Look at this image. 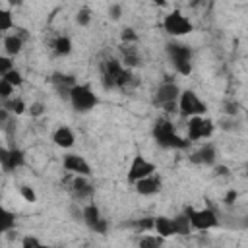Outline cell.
Segmentation results:
<instances>
[{
  "mask_svg": "<svg viewBox=\"0 0 248 248\" xmlns=\"http://www.w3.org/2000/svg\"><path fill=\"white\" fill-rule=\"evenodd\" d=\"M103 87L105 89H124L132 81V70L122 64L118 58H107L101 68Z\"/></svg>",
  "mask_w": 248,
  "mask_h": 248,
  "instance_id": "obj_1",
  "label": "cell"
},
{
  "mask_svg": "<svg viewBox=\"0 0 248 248\" xmlns=\"http://www.w3.org/2000/svg\"><path fill=\"white\" fill-rule=\"evenodd\" d=\"M153 140L163 149H186L188 143H190V140L182 138L174 130L172 122L167 120V118H159L155 122V126H153Z\"/></svg>",
  "mask_w": 248,
  "mask_h": 248,
  "instance_id": "obj_2",
  "label": "cell"
},
{
  "mask_svg": "<svg viewBox=\"0 0 248 248\" xmlns=\"http://www.w3.org/2000/svg\"><path fill=\"white\" fill-rule=\"evenodd\" d=\"M167 56H169V62L176 74L190 76V72H192V48L188 45L178 43V41L169 43L167 45Z\"/></svg>",
  "mask_w": 248,
  "mask_h": 248,
  "instance_id": "obj_3",
  "label": "cell"
},
{
  "mask_svg": "<svg viewBox=\"0 0 248 248\" xmlns=\"http://www.w3.org/2000/svg\"><path fill=\"white\" fill-rule=\"evenodd\" d=\"M68 101L76 112H89L99 105V97L89 83H76L70 89Z\"/></svg>",
  "mask_w": 248,
  "mask_h": 248,
  "instance_id": "obj_4",
  "label": "cell"
},
{
  "mask_svg": "<svg viewBox=\"0 0 248 248\" xmlns=\"http://www.w3.org/2000/svg\"><path fill=\"white\" fill-rule=\"evenodd\" d=\"M163 29L170 37H184L194 31V25L180 10H170L163 19Z\"/></svg>",
  "mask_w": 248,
  "mask_h": 248,
  "instance_id": "obj_5",
  "label": "cell"
},
{
  "mask_svg": "<svg viewBox=\"0 0 248 248\" xmlns=\"http://www.w3.org/2000/svg\"><path fill=\"white\" fill-rule=\"evenodd\" d=\"M207 110V105L203 99L198 97L196 91L192 89H186V91H180V97H178V112L182 116H198V114H205Z\"/></svg>",
  "mask_w": 248,
  "mask_h": 248,
  "instance_id": "obj_6",
  "label": "cell"
},
{
  "mask_svg": "<svg viewBox=\"0 0 248 248\" xmlns=\"http://www.w3.org/2000/svg\"><path fill=\"white\" fill-rule=\"evenodd\" d=\"M184 211L188 213L194 231H209V229H215V227L219 225L217 213H215V209H211V207H202V209L184 207Z\"/></svg>",
  "mask_w": 248,
  "mask_h": 248,
  "instance_id": "obj_7",
  "label": "cell"
},
{
  "mask_svg": "<svg viewBox=\"0 0 248 248\" xmlns=\"http://www.w3.org/2000/svg\"><path fill=\"white\" fill-rule=\"evenodd\" d=\"M178 97H180V87L172 81H165L157 87L155 103L161 105L165 110H174L178 108Z\"/></svg>",
  "mask_w": 248,
  "mask_h": 248,
  "instance_id": "obj_8",
  "label": "cell"
},
{
  "mask_svg": "<svg viewBox=\"0 0 248 248\" xmlns=\"http://www.w3.org/2000/svg\"><path fill=\"white\" fill-rule=\"evenodd\" d=\"M213 122L209 118H205L203 114L198 116H190L188 124H186V134L190 141H198V140H205L213 134Z\"/></svg>",
  "mask_w": 248,
  "mask_h": 248,
  "instance_id": "obj_9",
  "label": "cell"
},
{
  "mask_svg": "<svg viewBox=\"0 0 248 248\" xmlns=\"http://www.w3.org/2000/svg\"><path fill=\"white\" fill-rule=\"evenodd\" d=\"M155 170H157V169H155V163H153V161H149V159L143 157V155H136V157L132 159L130 167H128V182L136 184L138 180H141V178L153 174Z\"/></svg>",
  "mask_w": 248,
  "mask_h": 248,
  "instance_id": "obj_10",
  "label": "cell"
},
{
  "mask_svg": "<svg viewBox=\"0 0 248 248\" xmlns=\"http://www.w3.org/2000/svg\"><path fill=\"white\" fill-rule=\"evenodd\" d=\"M83 223H85L93 232H99V234H105L107 229H108L107 219L101 215V211H99V207H97L95 203L83 205Z\"/></svg>",
  "mask_w": 248,
  "mask_h": 248,
  "instance_id": "obj_11",
  "label": "cell"
},
{
  "mask_svg": "<svg viewBox=\"0 0 248 248\" xmlns=\"http://www.w3.org/2000/svg\"><path fill=\"white\" fill-rule=\"evenodd\" d=\"M0 165L4 169V172H12L19 167L25 165V155L21 149H8V147H2L0 149Z\"/></svg>",
  "mask_w": 248,
  "mask_h": 248,
  "instance_id": "obj_12",
  "label": "cell"
},
{
  "mask_svg": "<svg viewBox=\"0 0 248 248\" xmlns=\"http://www.w3.org/2000/svg\"><path fill=\"white\" fill-rule=\"evenodd\" d=\"M70 192L74 196V200L78 202H83V200H89L95 192L93 184L89 182V176H81V174H74L72 182H70Z\"/></svg>",
  "mask_w": 248,
  "mask_h": 248,
  "instance_id": "obj_13",
  "label": "cell"
},
{
  "mask_svg": "<svg viewBox=\"0 0 248 248\" xmlns=\"http://www.w3.org/2000/svg\"><path fill=\"white\" fill-rule=\"evenodd\" d=\"M190 161L200 167H211L217 161V149L213 143H202L196 151L190 153Z\"/></svg>",
  "mask_w": 248,
  "mask_h": 248,
  "instance_id": "obj_14",
  "label": "cell"
},
{
  "mask_svg": "<svg viewBox=\"0 0 248 248\" xmlns=\"http://www.w3.org/2000/svg\"><path fill=\"white\" fill-rule=\"evenodd\" d=\"M62 165H64V169H66L68 172H72V174L91 176V172H93V170H91V165L87 163V159L81 157V155H78V153H68V155L64 157Z\"/></svg>",
  "mask_w": 248,
  "mask_h": 248,
  "instance_id": "obj_15",
  "label": "cell"
},
{
  "mask_svg": "<svg viewBox=\"0 0 248 248\" xmlns=\"http://www.w3.org/2000/svg\"><path fill=\"white\" fill-rule=\"evenodd\" d=\"M134 188H136V192L140 196H155V194H159L163 190V178L157 172H153V174L138 180L134 184Z\"/></svg>",
  "mask_w": 248,
  "mask_h": 248,
  "instance_id": "obj_16",
  "label": "cell"
},
{
  "mask_svg": "<svg viewBox=\"0 0 248 248\" xmlns=\"http://www.w3.org/2000/svg\"><path fill=\"white\" fill-rule=\"evenodd\" d=\"M52 141H54V145H58L62 149H70L76 143V134L70 126H58L52 132Z\"/></svg>",
  "mask_w": 248,
  "mask_h": 248,
  "instance_id": "obj_17",
  "label": "cell"
},
{
  "mask_svg": "<svg viewBox=\"0 0 248 248\" xmlns=\"http://www.w3.org/2000/svg\"><path fill=\"white\" fill-rule=\"evenodd\" d=\"M136 43H122L120 45V54H122V64L124 66H128V68H134V66H138L140 64V52H138V48L134 46Z\"/></svg>",
  "mask_w": 248,
  "mask_h": 248,
  "instance_id": "obj_18",
  "label": "cell"
},
{
  "mask_svg": "<svg viewBox=\"0 0 248 248\" xmlns=\"http://www.w3.org/2000/svg\"><path fill=\"white\" fill-rule=\"evenodd\" d=\"M21 48H23V35L21 33H10L4 37V50L8 56L19 54Z\"/></svg>",
  "mask_w": 248,
  "mask_h": 248,
  "instance_id": "obj_19",
  "label": "cell"
},
{
  "mask_svg": "<svg viewBox=\"0 0 248 248\" xmlns=\"http://www.w3.org/2000/svg\"><path fill=\"white\" fill-rule=\"evenodd\" d=\"M153 231H155L157 234H161L163 238L174 236V223H172V217H165V215H159V217H155V223H153Z\"/></svg>",
  "mask_w": 248,
  "mask_h": 248,
  "instance_id": "obj_20",
  "label": "cell"
},
{
  "mask_svg": "<svg viewBox=\"0 0 248 248\" xmlns=\"http://www.w3.org/2000/svg\"><path fill=\"white\" fill-rule=\"evenodd\" d=\"M50 81H52V85L56 87V91H58L60 95H66V97L70 95V89L78 83L72 76H66V74H54Z\"/></svg>",
  "mask_w": 248,
  "mask_h": 248,
  "instance_id": "obj_21",
  "label": "cell"
},
{
  "mask_svg": "<svg viewBox=\"0 0 248 248\" xmlns=\"http://www.w3.org/2000/svg\"><path fill=\"white\" fill-rule=\"evenodd\" d=\"M172 223H174V234H178V236L190 234V231H194V229H192V223H190V217H188L186 211L174 215V217H172Z\"/></svg>",
  "mask_w": 248,
  "mask_h": 248,
  "instance_id": "obj_22",
  "label": "cell"
},
{
  "mask_svg": "<svg viewBox=\"0 0 248 248\" xmlns=\"http://www.w3.org/2000/svg\"><path fill=\"white\" fill-rule=\"evenodd\" d=\"M50 48H52V52H54L56 56H66V54L72 52V41H70V37H66V35H58V37L50 43Z\"/></svg>",
  "mask_w": 248,
  "mask_h": 248,
  "instance_id": "obj_23",
  "label": "cell"
},
{
  "mask_svg": "<svg viewBox=\"0 0 248 248\" xmlns=\"http://www.w3.org/2000/svg\"><path fill=\"white\" fill-rule=\"evenodd\" d=\"M14 229H16V213H12L8 209H2L0 211V231L6 234Z\"/></svg>",
  "mask_w": 248,
  "mask_h": 248,
  "instance_id": "obj_24",
  "label": "cell"
},
{
  "mask_svg": "<svg viewBox=\"0 0 248 248\" xmlns=\"http://www.w3.org/2000/svg\"><path fill=\"white\" fill-rule=\"evenodd\" d=\"M4 105V108H8L12 114H21V112H25V108H29L25 103H23V99H19V97H10V99H6V101H2Z\"/></svg>",
  "mask_w": 248,
  "mask_h": 248,
  "instance_id": "obj_25",
  "label": "cell"
},
{
  "mask_svg": "<svg viewBox=\"0 0 248 248\" xmlns=\"http://www.w3.org/2000/svg\"><path fill=\"white\" fill-rule=\"evenodd\" d=\"M16 27V21H14V16H12V10H8V8H4V10H0V31H10V29H14Z\"/></svg>",
  "mask_w": 248,
  "mask_h": 248,
  "instance_id": "obj_26",
  "label": "cell"
},
{
  "mask_svg": "<svg viewBox=\"0 0 248 248\" xmlns=\"http://www.w3.org/2000/svg\"><path fill=\"white\" fill-rule=\"evenodd\" d=\"M91 17H93V12H91L87 6H83V8H79V10L76 12V23H78L79 27H87V25L91 23Z\"/></svg>",
  "mask_w": 248,
  "mask_h": 248,
  "instance_id": "obj_27",
  "label": "cell"
},
{
  "mask_svg": "<svg viewBox=\"0 0 248 248\" xmlns=\"http://www.w3.org/2000/svg\"><path fill=\"white\" fill-rule=\"evenodd\" d=\"M2 79L10 81V83H12V85H14L16 89L23 85V76H21V72H19V70H16V68H12L10 72H6V74L2 76Z\"/></svg>",
  "mask_w": 248,
  "mask_h": 248,
  "instance_id": "obj_28",
  "label": "cell"
},
{
  "mask_svg": "<svg viewBox=\"0 0 248 248\" xmlns=\"http://www.w3.org/2000/svg\"><path fill=\"white\" fill-rule=\"evenodd\" d=\"M165 242V238L161 236V234H149V236H141L140 238V246H145V248H157V246H161Z\"/></svg>",
  "mask_w": 248,
  "mask_h": 248,
  "instance_id": "obj_29",
  "label": "cell"
},
{
  "mask_svg": "<svg viewBox=\"0 0 248 248\" xmlns=\"http://www.w3.org/2000/svg\"><path fill=\"white\" fill-rule=\"evenodd\" d=\"M14 91H16V87H14L10 81L0 79V97H2V101H6V99H10V97H14Z\"/></svg>",
  "mask_w": 248,
  "mask_h": 248,
  "instance_id": "obj_30",
  "label": "cell"
},
{
  "mask_svg": "<svg viewBox=\"0 0 248 248\" xmlns=\"http://www.w3.org/2000/svg\"><path fill=\"white\" fill-rule=\"evenodd\" d=\"M19 192H21V196H23V200H25V202H31V203H33V202H37V194H35V190H33L31 186H21V190H19Z\"/></svg>",
  "mask_w": 248,
  "mask_h": 248,
  "instance_id": "obj_31",
  "label": "cell"
},
{
  "mask_svg": "<svg viewBox=\"0 0 248 248\" xmlns=\"http://www.w3.org/2000/svg\"><path fill=\"white\" fill-rule=\"evenodd\" d=\"M120 37H122V43H136V41H138V35L134 33V29H132V27H126V29L122 31V35H120Z\"/></svg>",
  "mask_w": 248,
  "mask_h": 248,
  "instance_id": "obj_32",
  "label": "cell"
},
{
  "mask_svg": "<svg viewBox=\"0 0 248 248\" xmlns=\"http://www.w3.org/2000/svg\"><path fill=\"white\" fill-rule=\"evenodd\" d=\"M108 16H110V19H120V16H122V6L120 4H110L108 6Z\"/></svg>",
  "mask_w": 248,
  "mask_h": 248,
  "instance_id": "obj_33",
  "label": "cell"
},
{
  "mask_svg": "<svg viewBox=\"0 0 248 248\" xmlns=\"http://www.w3.org/2000/svg\"><path fill=\"white\" fill-rule=\"evenodd\" d=\"M12 68H14L12 58H10V56H2V58H0V74L4 76V74H6V72H10Z\"/></svg>",
  "mask_w": 248,
  "mask_h": 248,
  "instance_id": "obj_34",
  "label": "cell"
},
{
  "mask_svg": "<svg viewBox=\"0 0 248 248\" xmlns=\"http://www.w3.org/2000/svg\"><path fill=\"white\" fill-rule=\"evenodd\" d=\"M21 246H23V248H37V246H41V240L35 238V236H25V238L21 240Z\"/></svg>",
  "mask_w": 248,
  "mask_h": 248,
  "instance_id": "obj_35",
  "label": "cell"
},
{
  "mask_svg": "<svg viewBox=\"0 0 248 248\" xmlns=\"http://www.w3.org/2000/svg\"><path fill=\"white\" fill-rule=\"evenodd\" d=\"M29 112H31V116H41V114L45 112V107H43V103H31V107H29Z\"/></svg>",
  "mask_w": 248,
  "mask_h": 248,
  "instance_id": "obj_36",
  "label": "cell"
},
{
  "mask_svg": "<svg viewBox=\"0 0 248 248\" xmlns=\"http://www.w3.org/2000/svg\"><path fill=\"white\" fill-rule=\"evenodd\" d=\"M236 200V192L234 190H229L227 194H225V203H232Z\"/></svg>",
  "mask_w": 248,
  "mask_h": 248,
  "instance_id": "obj_37",
  "label": "cell"
},
{
  "mask_svg": "<svg viewBox=\"0 0 248 248\" xmlns=\"http://www.w3.org/2000/svg\"><path fill=\"white\" fill-rule=\"evenodd\" d=\"M215 174H227V167H217L215 169Z\"/></svg>",
  "mask_w": 248,
  "mask_h": 248,
  "instance_id": "obj_38",
  "label": "cell"
},
{
  "mask_svg": "<svg viewBox=\"0 0 248 248\" xmlns=\"http://www.w3.org/2000/svg\"><path fill=\"white\" fill-rule=\"evenodd\" d=\"M153 2H155L157 6H161V8H165V6H167V0H153Z\"/></svg>",
  "mask_w": 248,
  "mask_h": 248,
  "instance_id": "obj_39",
  "label": "cell"
},
{
  "mask_svg": "<svg viewBox=\"0 0 248 248\" xmlns=\"http://www.w3.org/2000/svg\"><path fill=\"white\" fill-rule=\"evenodd\" d=\"M246 124H248V110H246Z\"/></svg>",
  "mask_w": 248,
  "mask_h": 248,
  "instance_id": "obj_40",
  "label": "cell"
},
{
  "mask_svg": "<svg viewBox=\"0 0 248 248\" xmlns=\"http://www.w3.org/2000/svg\"><path fill=\"white\" fill-rule=\"evenodd\" d=\"M246 176H248V163H246Z\"/></svg>",
  "mask_w": 248,
  "mask_h": 248,
  "instance_id": "obj_41",
  "label": "cell"
}]
</instances>
